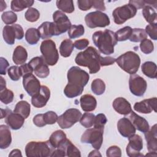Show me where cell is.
Returning <instances> with one entry per match:
<instances>
[{
  "label": "cell",
  "mask_w": 157,
  "mask_h": 157,
  "mask_svg": "<svg viewBox=\"0 0 157 157\" xmlns=\"http://www.w3.org/2000/svg\"><path fill=\"white\" fill-rule=\"evenodd\" d=\"M147 146L148 151L156 152L157 151V129L156 124H155L147 132H144Z\"/></svg>",
  "instance_id": "21"
},
{
  "label": "cell",
  "mask_w": 157,
  "mask_h": 157,
  "mask_svg": "<svg viewBox=\"0 0 157 157\" xmlns=\"http://www.w3.org/2000/svg\"><path fill=\"white\" fill-rule=\"evenodd\" d=\"M20 69L21 71L22 77H23L27 74H33V68L28 63H25V64L21 65L20 66Z\"/></svg>",
  "instance_id": "55"
},
{
  "label": "cell",
  "mask_w": 157,
  "mask_h": 157,
  "mask_svg": "<svg viewBox=\"0 0 157 157\" xmlns=\"http://www.w3.org/2000/svg\"><path fill=\"white\" fill-rule=\"evenodd\" d=\"M68 83L64 89L66 97L73 98L80 95L90 79L89 74L77 66L71 67L67 71Z\"/></svg>",
  "instance_id": "1"
},
{
  "label": "cell",
  "mask_w": 157,
  "mask_h": 157,
  "mask_svg": "<svg viewBox=\"0 0 157 157\" xmlns=\"http://www.w3.org/2000/svg\"><path fill=\"white\" fill-rule=\"evenodd\" d=\"M2 36L4 41L9 45H13L15 39L21 40L24 37L23 28L18 24L6 25L3 28Z\"/></svg>",
  "instance_id": "11"
},
{
  "label": "cell",
  "mask_w": 157,
  "mask_h": 157,
  "mask_svg": "<svg viewBox=\"0 0 157 157\" xmlns=\"http://www.w3.org/2000/svg\"><path fill=\"white\" fill-rule=\"evenodd\" d=\"M77 5L81 10L86 11L93 7V0H78Z\"/></svg>",
  "instance_id": "51"
},
{
  "label": "cell",
  "mask_w": 157,
  "mask_h": 157,
  "mask_svg": "<svg viewBox=\"0 0 157 157\" xmlns=\"http://www.w3.org/2000/svg\"><path fill=\"white\" fill-rule=\"evenodd\" d=\"M85 33V29L82 25H71L68 30V36L71 39H75L82 36Z\"/></svg>",
  "instance_id": "40"
},
{
  "label": "cell",
  "mask_w": 157,
  "mask_h": 157,
  "mask_svg": "<svg viewBox=\"0 0 157 157\" xmlns=\"http://www.w3.org/2000/svg\"><path fill=\"white\" fill-rule=\"evenodd\" d=\"M33 123L37 127H44L46 125L43 113H39L35 115L33 119Z\"/></svg>",
  "instance_id": "52"
},
{
  "label": "cell",
  "mask_w": 157,
  "mask_h": 157,
  "mask_svg": "<svg viewBox=\"0 0 157 157\" xmlns=\"http://www.w3.org/2000/svg\"><path fill=\"white\" fill-rule=\"evenodd\" d=\"M91 88L94 94L99 96L105 92V84L101 78H96L92 81Z\"/></svg>",
  "instance_id": "37"
},
{
  "label": "cell",
  "mask_w": 157,
  "mask_h": 157,
  "mask_svg": "<svg viewBox=\"0 0 157 157\" xmlns=\"http://www.w3.org/2000/svg\"><path fill=\"white\" fill-rule=\"evenodd\" d=\"M7 73L10 78L13 81H17L22 77L20 67L17 66H10L7 70Z\"/></svg>",
  "instance_id": "46"
},
{
  "label": "cell",
  "mask_w": 157,
  "mask_h": 157,
  "mask_svg": "<svg viewBox=\"0 0 157 157\" xmlns=\"http://www.w3.org/2000/svg\"><path fill=\"white\" fill-rule=\"evenodd\" d=\"M93 7L98 10V11H104L105 10V7L104 1L93 0Z\"/></svg>",
  "instance_id": "58"
},
{
  "label": "cell",
  "mask_w": 157,
  "mask_h": 157,
  "mask_svg": "<svg viewBox=\"0 0 157 157\" xmlns=\"http://www.w3.org/2000/svg\"><path fill=\"white\" fill-rule=\"evenodd\" d=\"M106 156L107 157H120L121 156V150L117 145L110 146L106 151Z\"/></svg>",
  "instance_id": "50"
},
{
  "label": "cell",
  "mask_w": 157,
  "mask_h": 157,
  "mask_svg": "<svg viewBox=\"0 0 157 157\" xmlns=\"http://www.w3.org/2000/svg\"><path fill=\"white\" fill-rule=\"evenodd\" d=\"M13 93L10 90L6 88L0 91V100L5 104H8L12 102L13 100Z\"/></svg>",
  "instance_id": "44"
},
{
  "label": "cell",
  "mask_w": 157,
  "mask_h": 157,
  "mask_svg": "<svg viewBox=\"0 0 157 157\" xmlns=\"http://www.w3.org/2000/svg\"><path fill=\"white\" fill-rule=\"evenodd\" d=\"M9 156H22L21 152L19 149H14L9 153Z\"/></svg>",
  "instance_id": "60"
},
{
  "label": "cell",
  "mask_w": 157,
  "mask_h": 157,
  "mask_svg": "<svg viewBox=\"0 0 157 157\" xmlns=\"http://www.w3.org/2000/svg\"><path fill=\"white\" fill-rule=\"evenodd\" d=\"M100 58L98 50L90 46L77 55L75 62L78 66L88 67L90 74H96L100 70Z\"/></svg>",
  "instance_id": "3"
},
{
  "label": "cell",
  "mask_w": 157,
  "mask_h": 157,
  "mask_svg": "<svg viewBox=\"0 0 157 157\" xmlns=\"http://www.w3.org/2000/svg\"><path fill=\"white\" fill-rule=\"evenodd\" d=\"M115 62H116V59L111 57V56H106L102 57L101 56L100 58V66H106L113 64Z\"/></svg>",
  "instance_id": "54"
},
{
  "label": "cell",
  "mask_w": 157,
  "mask_h": 157,
  "mask_svg": "<svg viewBox=\"0 0 157 157\" xmlns=\"http://www.w3.org/2000/svg\"><path fill=\"white\" fill-rule=\"evenodd\" d=\"M112 106L114 110L121 115H129L132 111L130 103L123 97L115 98L112 102Z\"/></svg>",
  "instance_id": "22"
},
{
  "label": "cell",
  "mask_w": 157,
  "mask_h": 157,
  "mask_svg": "<svg viewBox=\"0 0 157 157\" xmlns=\"http://www.w3.org/2000/svg\"><path fill=\"white\" fill-rule=\"evenodd\" d=\"M147 34L145 29L142 28H134L132 29L131 35L129 37V40L133 42H141L145 39H147Z\"/></svg>",
  "instance_id": "38"
},
{
  "label": "cell",
  "mask_w": 157,
  "mask_h": 157,
  "mask_svg": "<svg viewBox=\"0 0 157 157\" xmlns=\"http://www.w3.org/2000/svg\"><path fill=\"white\" fill-rule=\"evenodd\" d=\"M28 64L33 68L34 74L38 77L43 78L48 76L50 69L42 56H36L32 58Z\"/></svg>",
  "instance_id": "16"
},
{
  "label": "cell",
  "mask_w": 157,
  "mask_h": 157,
  "mask_svg": "<svg viewBox=\"0 0 157 157\" xmlns=\"http://www.w3.org/2000/svg\"><path fill=\"white\" fill-rule=\"evenodd\" d=\"M132 31V29L130 26H124L116 31L115 33L117 41L121 42L129 39L131 35Z\"/></svg>",
  "instance_id": "39"
},
{
  "label": "cell",
  "mask_w": 157,
  "mask_h": 157,
  "mask_svg": "<svg viewBox=\"0 0 157 157\" xmlns=\"http://www.w3.org/2000/svg\"><path fill=\"white\" fill-rule=\"evenodd\" d=\"M145 156H156V152L149 151L148 153L145 155Z\"/></svg>",
  "instance_id": "64"
},
{
  "label": "cell",
  "mask_w": 157,
  "mask_h": 157,
  "mask_svg": "<svg viewBox=\"0 0 157 157\" xmlns=\"http://www.w3.org/2000/svg\"><path fill=\"white\" fill-rule=\"evenodd\" d=\"M117 126L118 132L124 137L128 138L136 133V128L130 120L126 117L120 119Z\"/></svg>",
  "instance_id": "20"
},
{
  "label": "cell",
  "mask_w": 157,
  "mask_h": 157,
  "mask_svg": "<svg viewBox=\"0 0 157 157\" xmlns=\"http://www.w3.org/2000/svg\"><path fill=\"white\" fill-rule=\"evenodd\" d=\"M101 156L102 155H101V153H99L98 150H96V149L91 151L90 152V153L88 155V156Z\"/></svg>",
  "instance_id": "62"
},
{
  "label": "cell",
  "mask_w": 157,
  "mask_h": 157,
  "mask_svg": "<svg viewBox=\"0 0 157 157\" xmlns=\"http://www.w3.org/2000/svg\"><path fill=\"white\" fill-rule=\"evenodd\" d=\"M85 21L86 26L90 28H104L110 23L108 15L98 10L87 13L85 17Z\"/></svg>",
  "instance_id": "8"
},
{
  "label": "cell",
  "mask_w": 157,
  "mask_h": 157,
  "mask_svg": "<svg viewBox=\"0 0 157 157\" xmlns=\"http://www.w3.org/2000/svg\"><path fill=\"white\" fill-rule=\"evenodd\" d=\"M33 4L34 1L33 0H12L10 7L14 12H20L26 8L31 7Z\"/></svg>",
  "instance_id": "33"
},
{
  "label": "cell",
  "mask_w": 157,
  "mask_h": 157,
  "mask_svg": "<svg viewBox=\"0 0 157 157\" xmlns=\"http://www.w3.org/2000/svg\"><path fill=\"white\" fill-rule=\"evenodd\" d=\"M107 121L105 115L103 113H99L95 116L94 121V128L104 129L105 124Z\"/></svg>",
  "instance_id": "47"
},
{
  "label": "cell",
  "mask_w": 157,
  "mask_h": 157,
  "mask_svg": "<svg viewBox=\"0 0 157 157\" xmlns=\"http://www.w3.org/2000/svg\"><path fill=\"white\" fill-rule=\"evenodd\" d=\"M116 62L122 70L130 75H132L135 74L139 70L140 58L135 52L128 51L118 56L116 59Z\"/></svg>",
  "instance_id": "4"
},
{
  "label": "cell",
  "mask_w": 157,
  "mask_h": 157,
  "mask_svg": "<svg viewBox=\"0 0 157 157\" xmlns=\"http://www.w3.org/2000/svg\"><path fill=\"white\" fill-rule=\"evenodd\" d=\"M55 148L49 140L31 141L25 147V153L27 157H48L50 156Z\"/></svg>",
  "instance_id": "5"
},
{
  "label": "cell",
  "mask_w": 157,
  "mask_h": 157,
  "mask_svg": "<svg viewBox=\"0 0 157 157\" xmlns=\"http://www.w3.org/2000/svg\"><path fill=\"white\" fill-rule=\"evenodd\" d=\"M142 15L145 19L146 21L149 24L155 23L156 20V12L155 9L151 6H145L143 7Z\"/></svg>",
  "instance_id": "36"
},
{
  "label": "cell",
  "mask_w": 157,
  "mask_h": 157,
  "mask_svg": "<svg viewBox=\"0 0 157 157\" xmlns=\"http://www.w3.org/2000/svg\"><path fill=\"white\" fill-rule=\"evenodd\" d=\"M1 119L5 118V123L10 128L13 130H18L23 126L25 118L21 115L12 112L9 109H1Z\"/></svg>",
  "instance_id": "12"
},
{
  "label": "cell",
  "mask_w": 157,
  "mask_h": 157,
  "mask_svg": "<svg viewBox=\"0 0 157 157\" xmlns=\"http://www.w3.org/2000/svg\"><path fill=\"white\" fill-rule=\"evenodd\" d=\"M27 58L28 52L26 48L21 45H18L13 53V62L17 65H22L25 63Z\"/></svg>",
  "instance_id": "28"
},
{
  "label": "cell",
  "mask_w": 157,
  "mask_h": 157,
  "mask_svg": "<svg viewBox=\"0 0 157 157\" xmlns=\"http://www.w3.org/2000/svg\"><path fill=\"white\" fill-rule=\"evenodd\" d=\"M139 47L141 52L145 54H150L154 50L153 43L147 38L140 42Z\"/></svg>",
  "instance_id": "45"
},
{
  "label": "cell",
  "mask_w": 157,
  "mask_h": 157,
  "mask_svg": "<svg viewBox=\"0 0 157 157\" xmlns=\"http://www.w3.org/2000/svg\"><path fill=\"white\" fill-rule=\"evenodd\" d=\"M92 39L94 44L99 52L104 55H109L114 52V47L117 44L115 33L111 30L105 29L93 33Z\"/></svg>",
  "instance_id": "2"
},
{
  "label": "cell",
  "mask_w": 157,
  "mask_h": 157,
  "mask_svg": "<svg viewBox=\"0 0 157 157\" xmlns=\"http://www.w3.org/2000/svg\"><path fill=\"white\" fill-rule=\"evenodd\" d=\"M31 106L26 101H20L17 103L13 112L21 115L25 119H26L30 114Z\"/></svg>",
  "instance_id": "31"
},
{
  "label": "cell",
  "mask_w": 157,
  "mask_h": 157,
  "mask_svg": "<svg viewBox=\"0 0 157 157\" xmlns=\"http://www.w3.org/2000/svg\"><path fill=\"white\" fill-rule=\"evenodd\" d=\"M50 97V91L45 85H41L40 92L31 98L32 105L36 108L44 107Z\"/></svg>",
  "instance_id": "18"
},
{
  "label": "cell",
  "mask_w": 157,
  "mask_h": 157,
  "mask_svg": "<svg viewBox=\"0 0 157 157\" xmlns=\"http://www.w3.org/2000/svg\"><path fill=\"white\" fill-rule=\"evenodd\" d=\"M6 7H7L6 3L4 1H1V9H0V11L1 12L3 11L4 9H5Z\"/></svg>",
  "instance_id": "63"
},
{
  "label": "cell",
  "mask_w": 157,
  "mask_h": 157,
  "mask_svg": "<svg viewBox=\"0 0 157 157\" xmlns=\"http://www.w3.org/2000/svg\"><path fill=\"white\" fill-rule=\"evenodd\" d=\"M51 157H53V156H59V157H64L66 156V153L64 152V150H63L61 148H55L53 153H52Z\"/></svg>",
  "instance_id": "59"
},
{
  "label": "cell",
  "mask_w": 157,
  "mask_h": 157,
  "mask_svg": "<svg viewBox=\"0 0 157 157\" xmlns=\"http://www.w3.org/2000/svg\"><path fill=\"white\" fill-rule=\"evenodd\" d=\"M56 7L63 12L71 13L74 11V6L72 0H58L56 2Z\"/></svg>",
  "instance_id": "35"
},
{
  "label": "cell",
  "mask_w": 157,
  "mask_h": 157,
  "mask_svg": "<svg viewBox=\"0 0 157 157\" xmlns=\"http://www.w3.org/2000/svg\"><path fill=\"white\" fill-rule=\"evenodd\" d=\"M40 38L39 30L34 28H31L26 30L25 33V39L30 45L36 44Z\"/></svg>",
  "instance_id": "34"
},
{
  "label": "cell",
  "mask_w": 157,
  "mask_h": 157,
  "mask_svg": "<svg viewBox=\"0 0 157 157\" xmlns=\"http://www.w3.org/2000/svg\"><path fill=\"white\" fill-rule=\"evenodd\" d=\"M40 50L45 63L49 66L55 65L59 59V54L56 44L51 39H46L42 42Z\"/></svg>",
  "instance_id": "6"
},
{
  "label": "cell",
  "mask_w": 157,
  "mask_h": 157,
  "mask_svg": "<svg viewBox=\"0 0 157 157\" xmlns=\"http://www.w3.org/2000/svg\"><path fill=\"white\" fill-rule=\"evenodd\" d=\"M95 115L91 113H85L80 119V124L86 128H91L94 124Z\"/></svg>",
  "instance_id": "41"
},
{
  "label": "cell",
  "mask_w": 157,
  "mask_h": 157,
  "mask_svg": "<svg viewBox=\"0 0 157 157\" xmlns=\"http://www.w3.org/2000/svg\"><path fill=\"white\" fill-rule=\"evenodd\" d=\"M66 139V134L64 131L62 130H56L51 134L48 140L52 147L55 149L58 148Z\"/></svg>",
  "instance_id": "29"
},
{
  "label": "cell",
  "mask_w": 157,
  "mask_h": 157,
  "mask_svg": "<svg viewBox=\"0 0 157 157\" xmlns=\"http://www.w3.org/2000/svg\"><path fill=\"white\" fill-rule=\"evenodd\" d=\"M129 4L132 5L136 7V9H139L143 8L144 6H147L146 1L144 0H130L129 1Z\"/></svg>",
  "instance_id": "57"
},
{
  "label": "cell",
  "mask_w": 157,
  "mask_h": 157,
  "mask_svg": "<svg viewBox=\"0 0 157 157\" xmlns=\"http://www.w3.org/2000/svg\"><path fill=\"white\" fill-rule=\"evenodd\" d=\"M53 20L55 28V36L66 33L71 26L69 18L61 10H56L53 13Z\"/></svg>",
  "instance_id": "13"
},
{
  "label": "cell",
  "mask_w": 157,
  "mask_h": 157,
  "mask_svg": "<svg viewBox=\"0 0 157 157\" xmlns=\"http://www.w3.org/2000/svg\"><path fill=\"white\" fill-rule=\"evenodd\" d=\"M126 146V154L129 157H141L144 155L140 151L143 149V140L139 134H133L129 137Z\"/></svg>",
  "instance_id": "14"
},
{
  "label": "cell",
  "mask_w": 157,
  "mask_h": 157,
  "mask_svg": "<svg viewBox=\"0 0 157 157\" xmlns=\"http://www.w3.org/2000/svg\"><path fill=\"white\" fill-rule=\"evenodd\" d=\"M9 66V62L3 57L0 58V74L1 75H6V71Z\"/></svg>",
  "instance_id": "56"
},
{
  "label": "cell",
  "mask_w": 157,
  "mask_h": 157,
  "mask_svg": "<svg viewBox=\"0 0 157 157\" xmlns=\"http://www.w3.org/2000/svg\"><path fill=\"white\" fill-rule=\"evenodd\" d=\"M64 151L66 156L69 157H80L81 153L80 150L72 143V142L66 139L58 147Z\"/></svg>",
  "instance_id": "27"
},
{
  "label": "cell",
  "mask_w": 157,
  "mask_h": 157,
  "mask_svg": "<svg viewBox=\"0 0 157 157\" xmlns=\"http://www.w3.org/2000/svg\"><path fill=\"white\" fill-rule=\"evenodd\" d=\"M58 116L53 111H48L44 113V118L46 124H55L58 120Z\"/></svg>",
  "instance_id": "49"
},
{
  "label": "cell",
  "mask_w": 157,
  "mask_h": 157,
  "mask_svg": "<svg viewBox=\"0 0 157 157\" xmlns=\"http://www.w3.org/2000/svg\"><path fill=\"white\" fill-rule=\"evenodd\" d=\"M1 19L6 25H12L17 21V15L12 11H6L1 15Z\"/></svg>",
  "instance_id": "43"
},
{
  "label": "cell",
  "mask_w": 157,
  "mask_h": 157,
  "mask_svg": "<svg viewBox=\"0 0 157 157\" xmlns=\"http://www.w3.org/2000/svg\"><path fill=\"white\" fill-rule=\"evenodd\" d=\"M23 85L27 93L31 97L36 95L40 91V82L33 74L23 77Z\"/></svg>",
  "instance_id": "17"
},
{
  "label": "cell",
  "mask_w": 157,
  "mask_h": 157,
  "mask_svg": "<svg viewBox=\"0 0 157 157\" xmlns=\"http://www.w3.org/2000/svg\"><path fill=\"white\" fill-rule=\"evenodd\" d=\"M129 87L132 94L136 96H142L146 91L147 83L143 77L137 74H132L129 77Z\"/></svg>",
  "instance_id": "15"
},
{
  "label": "cell",
  "mask_w": 157,
  "mask_h": 157,
  "mask_svg": "<svg viewBox=\"0 0 157 157\" xmlns=\"http://www.w3.org/2000/svg\"><path fill=\"white\" fill-rule=\"evenodd\" d=\"M137 9L136 7L130 4H128L115 8L112 12V16L116 24L121 25L128 20L135 17Z\"/></svg>",
  "instance_id": "9"
},
{
  "label": "cell",
  "mask_w": 157,
  "mask_h": 157,
  "mask_svg": "<svg viewBox=\"0 0 157 157\" xmlns=\"http://www.w3.org/2000/svg\"><path fill=\"white\" fill-rule=\"evenodd\" d=\"M80 103L82 109L86 112L94 110L97 106L96 98L90 94L82 96L80 99Z\"/></svg>",
  "instance_id": "24"
},
{
  "label": "cell",
  "mask_w": 157,
  "mask_h": 157,
  "mask_svg": "<svg viewBox=\"0 0 157 157\" xmlns=\"http://www.w3.org/2000/svg\"><path fill=\"white\" fill-rule=\"evenodd\" d=\"M12 142L11 132L9 127L4 124L0 126V148L6 149L8 148Z\"/></svg>",
  "instance_id": "26"
},
{
  "label": "cell",
  "mask_w": 157,
  "mask_h": 157,
  "mask_svg": "<svg viewBox=\"0 0 157 157\" xmlns=\"http://www.w3.org/2000/svg\"><path fill=\"white\" fill-rule=\"evenodd\" d=\"M74 44V47L77 49L83 50L88 47L89 44V40L86 39H82L75 40Z\"/></svg>",
  "instance_id": "53"
},
{
  "label": "cell",
  "mask_w": 157,
  "mask_h": 157,
  "mask_svg": "<svg viewBox=\"0 0 157 157\" xmlns=\"http://www.w3.org/2000/svg\"><path fill=\"white\" fill-rule=\"evenodd\" d=\"M25 19L29 22H35L38 20L40 17V13L38 10L33 7L28 9L25 13Z\"/></svg>",
  "instance_id": "42"
},
{
  "label": "cell",
  "mask_w": 157,
  "mask_h": 157,
  "mask_svg": "<svg viewBox=\"0 0 157 157\" xmlns=\"http://www.w3.org/2000/svg\"><path fill=\"white\" fill-rule=\"evenodd\" d=\"M82 113L78 109H69L58 117L57 123L61 128L68 129L80 121Z\"/></svg>",
  "instance_id": "10"
},
{
  "label": "cell",
  "mask_w": 157,
  "mask_h": 157,
  "mask_svg": "<svg viewBox=\"0 0 157 157\" xmlns=\"http://www.w3.org/2000/svg\"><path fill=\"white\" fill-rule=\"evenodd\" d=\"M42 39H47L55 36V28L53 22L45 21L37 28Z\"/></svg>",
  "instance_id": "25"
},
{
  "label": "cell",
  "mask_w": 157,
  "mask_h": 157,
  "mask_svg": "<svg viewBox=\"0 0 157 157\" xmlns=\"http://www.w3.org/2000/svg\"><path fill=\"white\" fill-rule=\"evenodd\" d=\"M128 118L136 129L138 131L144 133L150 129V126L148 121L144 117L139 116L134 112L131 111Z\"/></svg>",
  "instance_id": "23"
},
{
  "label": "cell",
  "mask_w": 157,
  "mask_h": 157,
  "mask_svg": "<svg viewBox=\"0 0 157 157\" xmlns=\"http://www.w3.org/2000/svg\"><path fill=\"white\" fill-rule=\"evenodd\" d=\"M142 73L147 77L151 78H156L157 77L156 64L152 61L144 63L141 67Z\"/></svg>",
  "instance_id": "30"
},
{
  "label": "cell",
  "mask_w": 157,
  "mask_h": 157,
  "mask_svg": "<svg viewBox=\"0 0 157 157\" xmlns=\"http://www.w3.org/2000/svg\"><path fill=\"white\" fill-rule=\"evenodd\" d=\"M104 129L90 128L86 129L81 137V142L84 144H90L96 150H99L103 142Z\"/></svg>",
  "instance_id": "7"
},
{
  "label": "cell",
  "mask_w": 157,
  "mask_h": 157,
  "mask_svg": "<svg viewBox=\"0 0 157 157\" xmlns=\"http://www.w3.org/2000/svg\"><path fill=\"white\" fill-rule=\"evenodd\" d=\"M74 47L73 42L69 39L63 40L59 46V53L63 57L67 58L70 56Z\"/></svg>",
  "instance_id": "32"
},
{
  "label": "cell",
  "mask_w": 157,
  "mask_h": 157,
  "mask_svg": "<svg viewBox=\"0 0 157 157\" xmlns=\"http://www.w3.org/2000/svg\"><path fill=\"white\" fill-rule=\"evenodd\" d=\"M156 98H151L144 99L140 102H136L134 109L138 112L147 114L150 113L153 110L156 112Z\"/></svg>",
  "instance_id": "19"
},
{
  "label": "cell",
  "mask_w": 157,
  "mask_h": 157,
  "mask_svg": "<svg viewBox=\"0 0 157 157\" xmlns=\"http://www.w3.org/2000/svg\"><path fill=\"white\" fill-rule=\"evenodd\" d=\"M0 79H1V82H0L1 83H0V91H2V90L6 89V82L2 76L0 77Z\"/></svg>",
  "instance_id": "61"
},
{
  "label": "cell",
  "mask_w": 157,
  "mask_h": 157,
  "mask_svg": "<svg viewBox=\"0 0 157 157\" xmlns=\"http://www.w3.org/2000/svg\"><path fill=\"white\" fill-rule=\"evenodd\" d=\"M156 31H157V23L156 22L148 25L145 27V29L146 34H148L150 36V37L154 40H156L157 39Z\"/></svg>",
  "instance_id": "48"
}]
</instances>
